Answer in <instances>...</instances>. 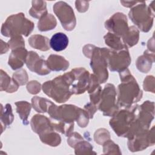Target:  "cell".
I'll return each instance as SVG.
<instances>
[{
	"label": "cell",
	"mask_w": 155,
	"mask_h": 155,
	"mask_svg": "<svg viewBox=\"0 0 155 155\" xmlns=\"http://www.w3.org/2000/svg\"><path fill=\"white\" fill-rule=\"evenodd\" d=\"M121 83L118 85L117 103L119 106L129 108L138 102L142 97V91L130 70L119 72Z\"/></svg>",
	"instance_id": "obj_1"
},
{
	"label": "cell",
	"mask_w": 155,
	"mask_h": 155,
	"mask_svg": "<svg viewBox=\"0 0 155 155\" xmlns=\"http://www.w3.org/2000/svg\"><path fill=\"white\" fill-rule=\"evenodd\" d=\"M35 27L34 23L26 18L23 13L8 16L1 27V34L6 37L24 35L28 36Z\"/></svg>",
	"instance_id": "obj_2"
},
{
	"label": "cell",
	"mask_w": 155,
	"mask_h": 155,
	"mask_svg": "<svg viewBox=\"0 0 155 155\" xmlns=\"http://www.w3.org/2000/svg\"><path fill=\"white\" fill-rule=\"evenodd\" d=\"M137 107L138 105L134 104L129 108L118 110L112 116L109 124L117 136L127 137L136 117Z\"/></svg>",
	"instance_id": "obj_3"
},
{
	"label": "cell",
	"mask_w": 155,
	"mask_h": 155,
	"mask_svg": "<svg viewBox=\"0 0 155 155\" xmlns=\"http://www.w3.org/2000/svg\"><path fill=\"white\" fill-rule=\"evenodd\" d=\"M42 88L45 94L58 103L66 102L72 95L70 86L63 75L45 82L42 84Z\"/></svg>",
	"instance_id": "obj_4"
},
{
	"label": "cell",
	"mask_w": 155,
	"mask_h": 155,
	"mask_svg": "<svg viewBox=\"0 0 155 155\" xmlns=\"http://www.w3.org/2000/svg\"><path fill=\"white\" fill-rule=\"evenodd\" d=\"M128 16L142 31L148 32L153 24L154 10L147 6L145 1H140L131 8Z\"/></svg>",
	"instance_id": "obj_5"
},
{
	"label": "cell",
	"mask_w": 155,
	"mask_h": 155,
	"mask_svg": "<svg viewBox=\"0 0 155 155\" xmlns=\"http://www.w3.org/2000/svg\"><path fill=\"white\" fill-rule=\"evenodd\" d=\"M62 75L68 84L72 94H81L87 91L90 82V74L85 68H75Z\"/></svg>",
	"instance_id": "obj_6"
},
{
	"label": "cell",
	"mask_w": 155,
	"mask_h": 155,
	"mask_svg": "<svg viewBox=\"0 0 155 155\" xmlns=\"http://www.w3.org/2000/svg\"><path fill=\"white\" fill-rule=\"evenodd\" d=\"M110 49L95 47L91 56L90 66L100 84L105 83L108 78V58Z\"/></svg>",
	"instance_id": "obj_7"
},
{
	"label": "cell",
	"mask_w": 155,
	"mask_h": 155,
	"mask_svg": "<svg viewBox=\"0 0 155 155\" xmlns=\"http://www.w3.org/2000/svg\"><path fill=\"white\" fill-rule=\"evenodd\" d=\"M81 109L74 105L64 104L57 106L52 102L47 112L51 119L74 124V120L77 121Z\"/></svg>",
	"instance_id": "obj_8"
},
{
	"label": "cell",
	"mask_w": 155,
	"mask_h": 155,
	"mask_svg": "<svg viewBox=\"0 0 155 155\" xmlns=\"http://www.w3.org/2000/svg\"><path fill=\"white\" fill-rule=\"evenodd\" d=\"M116 90L113 84H107L105 85L97 105V108L103 113L104 116H113L119 110V105L116 102Z\"/></svg>",
	"instance_id": "obj_9"
},
{
	"label": "cell",
	"mask_w": 155,
	"mask_h": 155,
	"mask_svg": "<svg viewBox=\"0 0 155 155\" xmlns=\"http://www.w3.org/2000/svg\"><path fill=\"white\" fill-rule=\"evenodd\" d=\"M53 8L63 28L67 31L73 30L76 24V19L72 7L64 1H59L54 4Z\"/></svg>",
	"instance_id": "obj_10"
},
{
	"label": "cell",
	"mask_w": 155,
	"mask_h": 155,
	"mask_svg": "<svg viewBox=\"0 0 155 155\" xmlns=\"http://www.w3.org/2000/svg\"><path fill=\"white\" fill-rule=\"evenodd\" d=\"M131 61L127 48L118 51L110 50L108 58V66L110 71L121 72L128 68Z\"/></svg>",
	"instance_id": "obj_11"
},
{
	"label": "cell",
	"mask_w": 155,
	"mask_h": 155,
	"mask_svg": "<svg viewBox=\"0 0 155 155\" xmlns=\"http://www.w3.org/2000/svg\"><path fill=\"white\" fill-rule=\"evenodd\" d=\"M154 127L150 130L128 139V147L130 151L136 152L142 151L150 146L154 145L155 143Z\"/></svg>",
	"instance_id": "obj_12"
},
{
	"label": "cell",
	"mask_w": 155,
	"mask_h": 155,
	"mask_svg": "<svg viewBox=\"0 0 155 155\" xmlns=\"http://www.w3.org/2000/svg\"><path fill=\"white\" fill-rule=\"evenodd\" d=\"M105 27L109 32L122 38L128 29V19L123 13L117 12L105 22Z\"/></svg>",
	"instance_id": "obj_13"
},
{
	"label": "cell",
	"mask_w": 155,
	"mask_h": 155,
	"mask_svg": "<svg viewBox=\"0 0 155 155\" xmlns=\"http://www.w3.org/2000/svg\"><path fill=\"white\" fill-rule=\"evenodd\" d=\"M25 64L30 71L39 75H47L51 71L47 65V61L42 59L33 51H28Z\"/></svg>",
	"instance_id": "obj_14"
},
{
	"label": "cell",
	"mask_w": 155,
	"mask_h": 155,
	"mask_svg": "<svg viewBox=\"0 0 155 155\" xmlns=\"http://www.w3.org/2000/svg\"><path fill=\"white\" fill-rule=\"evenodd\" d=\"M30 125L32 130L39 136H42L52 131H55L53 127L50 119L41 114H35L31 118Z\"/></svg>",
	"instance_id": "obj_15"
},
{
	"label": "cell",
	"mask_w": 155,
	"mask_h": 155,
	"mask_svg": "<svg viewBox=\"0 0 155 155\" xmlns=\"http://www.w3.org/2000/svg\"><path fill=\"white\" fill-rule=\"evenodd\" d=\"M28 51L25 47H19L12 50L9 56L8 64L13 70L22 67L26 62Z\"/></svg>",
	"instance_id": "obj_16"
},
{
	"label": "cell",
	"mask_w": 155,
	"mask_h": 155,
	"mask_svg": "<svg viewBox=\"0 0 155 155\" xmlns=\"http://www.w3.org/2000/svg\"><path fill=\"white\" fill-rule=\"evenodd\" d=\"M154 62V53L147 50L142 55L138 57L136 62V65L139 71L143 73H147L151 70Z\"/></svg>",
	"instance_id": "obj_17"
},
{
	"label": "cell",
	"mask_w": 155,
	"mask_h": 155,
	"mask_svg": "<svg viewBox=\"0 0 155 155\" xmlns=\"http://www.w3.org/2000/svg\"><path fill=\"white\" fill-rule=\"evenodd\" d=\"M47 65L49 68L54 71H65L70 65L69 62L63 56L57 54H50L47 60Z\"/></svg>",
	"instance_id": "obj_18"
},
{
	"label": "cell",
	"mask_w": 155,
	"mask_h": 155,
	"mask_svg": "<svg viewBox=\"0 0 155 155\" xmlns=\"http://www.w3.org/2000/svg\"><path fill=\"white\" fill-rule=\"evenodd\" d=\"M68 36L64 33L59 32L54 34L50 39V47L56 51L65 50L68 45Z\"/></svg>",
	"instance_id": "obj_19"
},
{
	"label": "cell",
	"mask_w": 155,
	"mask_h": 155,
	"mask_svg": "<svg viewBox=\"0 0 155 155\" xmlns=\"http://www.w3.org/2000/svg\"><path fill=\"white\" fill-rule=\"evenodd\" d=\"M19 86V84L13 78H11L6 72L2 69L1 70V91L12 93L18 90Z\"/></svg>",
	"instance_id": "obj_20"
},
{
	"label": "cell",
	"mask_w": 155,
	"mask_h": 155,
	"mask_svg": "<svg viewBox=\"0 0 155 155\" xmlns=\"http://www.w3.org/2000/svg\"><path fill=\"white\" fill-rule=\"evenodd\" d=\"M29 45L32 47L41 51H45L50 49V41L48 38L41 35H31L28 39Z\"/></svg>",
	"instance_id": "obj_21"
},
{
	"label": "cell",
	"mask_w": 155,
	"mask_h": 155,
	"mask_svg": "<svg viewBox=\"0 0 155 155\" xmlns=\"http://www.w3.org/2000/svg\"><path fill=\"white\" fill-rule=\"evenodd\" d=\"M14 120V116L12 112V106L9 104H7L5 107L1 104V133L10 125Z\"/></svg>",
	"instance_id": "obj_22"
},
{
	"label": "cell",
	"mask_w": 155,
	"mask_h": 155,
	"mask_svg": "<svg viewBox=\"0 0 155 155\" xmlns=\"http://www.w3.org/2000/svg\"><path fill=\"white\" fill-rule=\"evenodd\" d=\"M122 39L124 44L128 48L133 47L139 41V30L134 25L129 27L127 31L122 37Z\"/></svg>",
	"instance_id": "obj_23"
},
{
	"label": "cell",
	"mask_w": 155,
	"mask_h": 155,
	"mask_svg": "<svg viewBox=\"0 0 155 155\" xmlns=\"http://www.w3.org/2000/svg\"><path fill=\"white\" fill-rule=\"evenodd\" d=\"M104 38L106 45L113 50L118 51L127 48L121 40V38L115 34L108 32L104 36Z\"/></svg>",
	"instance_id": "obj_24"
},
{
	"label": "cell",
	"mask_w": 155,
	"mask_h": 155,
	"mask_svg": "<svg viewBox=\"0 0 155 155\" xmlns=\"http://www.w3.org/2000/svg\"><path fill=\"white\" fill-rule=\"evenodd\" d=\"M32 6L29 10V14L31 16L36 18L41 19L42 16L47 15V3L44 1H32Z\"/></svg>",
	"instance_id": "obj_25"
},
{
	"label": "cell",
	"mask_w": 155,
	"mask_h": 155,
	"mask_svg": "<svg viewBox=\"0 0 155 155\" xmlns=\"http://www.w3.org/2000/svg\"><path fill=\"white\" fill-rule=\"evenodd\" d=\"M56 25L57 21L55 17L50 13H47L39 19L38 28L41 31H46L54 28Z\"/></svg>",
	"instance_id": "obj_26"
},
{
	"label": "cell",
	"mask_w": 155,
	"mask_h": 155,
	"mask_svg": "<svg viewBox=\"0 0 155 155\" xmlns=\"http://www.w3.org/2000/svg\"><path fill=\"white\" fill-rule=\"evenodd\" d=\"M16 106V112L18 113L24 125L28 124V117L30 113L31 105L27 101H18L15 102Z\"/></svg>",
	"instance_id": "obj_27"
},
{
	"label": "cell",
	"mask_w": 155,
	"mask_h": 155,
	"mask_svg": "<svg viewBox=\"0 0 155 155\" xmlns=\"http://www.w3.org/2000/svg\"><path fill=\"white\" fill-rule=\"evenodd\" d=\"M51 103V101L39 96H34L31 99V105L38 113L47 112Z\"/></svg>",
	"instance_id": "obj_28"
},
{
	"label": "cell",
	"mask_w": 155,
	"mask_h": 155,
	"mask_svg": "<svg viewBox=\"0 0 155 155\" xmlns=\"http://www.w3.org/2000/svg\"><path fill=\"white\" fill-rule=\"evenodd\" d=\"M39 138L42 143L51 147L58 146L61 142V137L56 131H52L46 133L39 136Z\"/></svg>",
	"instance_id": "obj_29"
},
{
	"label": "cell",
	"mask_w": 155,
	"mask_h": 155,
	"mask_svg": "<svg viewBox=\"0 0 155 155\" xmlns=\"http://www.w3.org/2000/svg\"><path fill=\"white\" fill-rule=\"evenodd\" d=\"M76 154H96L93 151L92 145L87 141L84 140L78 142L74 147Z\"/></svg>",
	"instance_id": "obj_30"
},
{
	"label": "cell",
	"mask_w": 155,
	"mask_h": 155,
	"mask_svg": "<svg viewBox=\"0 0 155 155\" xmlns=\"http://www.w3.org/2000/svg\"><path fill=\"white\" fill-rule=\"evenodd\" d=\"M103 151L104 154H121L118 145L109 139L103 143Z\"/></svg>",
	"instance_id": "obj_31"
},
{
	"label": "cell",
	"mask_w": 155,
	"mask_h": 155,
	"mask_svg": "<svg viewBox=\"0 0 155 155\" xmlns=\"http://www.w3.org/2000/svg\"><path fill=\"white\" fill-rule=\"evenodd\" d=\"M94 139L97 143L103 145L104 142L110 139V134L107 129L99 128L94 133Z\"/></svg>",
	"instance_id": "obj_32"
},
{
	"label": "cell",
	"mask_w": 155,
	"mask_h": 155,
	"mask_svg": "<svg viewBox=\"0 0 155 155\" xmlns=\"http://www.w3.org/2000/svg\"><path fill=\"white\" fill-rule=\"evenodd\" d=\"M12 78H13L20 86L27 84L28 77L27 71L24 69H20L13 73Z\"/></svg>",
	"instance_id": "obj_33"
},
{
	"label": "cell",
	"mask_w": 155,
	"mask_h": 155,
	"mask_svg": "<svg viewBox=\"0 0 155 155\" xmlns=\"http://www.w3.org/2000/svg\"><path fill=\"white\" fill-rule=\"evenodd\" d=\"M8 44L12 50L19 47H25V41L23 37L21 35L11 38L8 41Z\"/></svg>",
	"instance_id": "obj_34"
},
{
	"label": "cell",
	"mask_w": 155,
	"mask_h": 155,
	"mask_svg": "<svg viewBox=\"0 0 155 155\" xmlns=\"http://www.w3.org/2000/svg\"><path fill=\"white\" fill-rule=\"evenodd\" d=\"M143 88L145 91L154 93V77L151 75L147 76L143 83Z\"/></svg>",
	"instance_id": "obj_35"
},
{
	"label": "cell",
	"mask_w": 155,
	"mask_h": 155,
	"mask_svg": "<svg viewBox=\"0 0 155 155\" xmlns=\"http://www.w3.org/2000/svg\"><path fill=\"white\" fill-rule=\"evenodd\" d=\"M41 85L37 81H31L27 84V90L30 94H36L40 92Z\"/></svg>",
	"instance_id": "obj_36"
},
{
	"label": "cell",
	"mask_w": 155,
	"mask_h": 155,
	"mask_svg": "<svg viewBox=\"0 0 155 155\" xmlns=\"http://www.w3.org/2000/svg\"><path fill=\"white\" fill-rule=\"evenodd\" d=\"M82 140H84V139L79 133L77 132H72L68 136L67 143L71 147L74 148L78 142Z\"/></svg>",
	"instance_id": "obj_37"
},
{
	"label": "cell",
	"mask_w": 155,
	"mask_h": 155,
	"mask_svg": "<svg viewBox=\"0 0 155 155\" xmlns=\"http://www.w3.org/2000/svg\"><path fill=\"white\" fill-rule=\"evenodd\" d=\"M75 6L79 12L84 13L88 10L89 7V1H76Z\"/></svg>",
	"instance_id": "obj_38"
},
{
	"label": "cell",
	"mask_w": 155,
	"mask_h": 155,
	"mask_svg": "<svg viewBox=\"0 0 155 155\" xmlns=\"http://www.w3.org/2000/svg\"><path fill=\"white\" fill-rule=\"evenodd\" d=\"M97 109V108L96 105L91 102H88L84 106V110L87 112L90 119H92L93 117L94 114L96 112Z\"/></svg>",
	"instance_id": "obj_39"
},
{
	"label": "cell",
	"mask_w": 155,
	"mask_h": 155,
	"mask_svg": "<svg viewBox=\"0 0 155 155\" xmlns=\"http://www.w3.org/2000/svg\"><path fill=\"white\" fill-rule=\"evenodd\" d=\"M96 46L91 45V44H87L85 45L83 49H82V51L84 53V54L88 58H90L92 54L93 51L94 50V48H95Z\"/></svg>",
	"instance_id": "obj_40"
},
{
	"label": "cell",
	"mask_w": 155,
	"mask_h": 155,
	"mask_svg": "<svg viewBox=\"0 0 155 155\" xmlns=\"http://www.w3.org/2000/svg\"><path fill=\"white\" fill-rule=\"evenodd\" d=\"M120 2L123 6H124L125 7L130 8V7H133V5L137 4L140 1H120Z\"/></svg>",
	"instance_id": "obj_41"
},
{
	"label": "cell",
	"mask_w": 155,
	"mask_h": 155,
	"mask_svg": "<svg viewBox=\"0 0 155 155\" xmlns=\"http://www.w3.org/2000/svg\"><path fill=\"white\" fill-rule=\"evenodd\" d=\"M1 54H2L8 51V49L10 48V47H9L8 43H5L2 39L1 40Z\"/></svg>",
	"instance_id": "obj_42"
},
{
	"label": "cell",
	"mask_w": 155,
	"mask_h": 155,
	"mask_svg": "<svg viewBox=\"0 0 155 155\" xmlns=\"http://www.w3.org/2000/svg\"><path fill=\"white\" fill-rule=\"evenodd\" d=\"M154 37L153 36L151 39H150L147 43V48L148 50L154 53Z\"/></svg>",
	"instance_id": "obj_43"
}]
</instances>
